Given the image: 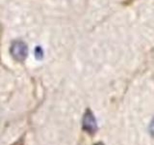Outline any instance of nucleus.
Returning a JSON list of instances; mask_svg holds the SVG:
<instances>
[{
	"label": "nucleus",
	"mask_w": 154,
	"mask_h": 145,
	"mask_svg": "<svg viewBox=\"0 0 154 145\" xmlns=\"http://www.w3.org/2000/svg\"><path fill=\"white\" fill-rule=\"evenodd\" d=\"M12 52L14 56H18V59H22L26 55V47L22 43H16L13 46Z\"/></svg>",
	"instance_id": "obj_1"
},
{
	"label": "nucleus",
	"mask_w": 154,
	"mask_h": 145,
	"mask_svg": "<svg viewBox=\"0 0 154 145\" xmlns=\"http://www.w3.org/2000/svg\"><path fill=\"white\" fill-rule=\"evenodd\" d=\"M152 127H153V129H152V130H154V121H153V123H152Z\"/></svg>",
	"instance_id": "obj_2"
}]
</instances>
